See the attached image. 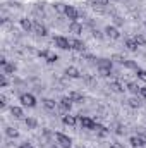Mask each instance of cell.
Returning a JSON list of instances; mask_svg holds the SVG:
<instances>
[{
    "label": "cell",
    "instance_id": "6da1fadb",
    "mask_svg": "<svg viewBox=\"0 0 146 148\" xmlns=\"http://www.w3.org/2000/svg\"><path fill=\"white\" fill-rule=\"evenodd\" d=\"M96 66H98V73L102 74L103 77H108L110 74H112V60L110 59H98V62H96Z\"/></svg>",
    "mask_w": 146,
    "mask_h": 148
},
{
    "label": "cell",
    "instance_id": "7a4b0ae2",
    "mask_svg": "<svg viewBox=\"0 0 146 148\" xmlns=\"http://www.w3.org/2000/svg\"><path fill=\"white\" fill-rule=\"evenodd\" d=\"M55 141H57V145L62 148H71L72 147V140L67 136V134H64V133H55Z\"/></svg>",
    "mask_w": 146,
    "mask_h": 148
},
{
    "label": "cell",
    "instance_id": "3957f363",
    "mask_svg": "<svg viewBox=\"0 0 146 148\" xmlns=\"http://www.w3.org/2000/svg\"><path fill=\"white\" fill-rule=\"evenodd\" d=\"M19 102H21L24 107H29V109L36 107V98H35L31 93H23V95L19 97Z\"/></svg>",
    "mask_w": 146,
    "mask_h": 148
},
{
    "label": "cell",
    "instance_id": "277c9868",
    "mask_svg": "<svg viewBox=\"0 0 146 148\" xmlns=\"http://www.w3.org/2000/svg\"><path fill=\"white\" fill-rule=\"evenodd\" d=\"M77 121H79L81 127H83V129H88V131H93V129H95V126H96V122H95L91 117H86V115H79V117H77Z\"/></svg>",
    "mask_w": 146,
    "mask_h": 148
},
{
    "label": "cell",
    "instance_id": "5b68a950",
    "mask_svg": "<svg viewBox=\"0 0 146 148\" xmlns=\"http://www.w3.org/2000/svg\"><path fill=\"white\" fill-rule=\"evenodd\" d=\"M53 45L59 47V48H62V50H69V48H72V47H71V40H67L65 36H55L53 38Z\"/></svg>",
    "mask_w": 146,
    "mask_h": 148
},
{
    "label": "cell",
    "instance_id": "8992f818",
    "mask_svg": "<svg viewBox=\"0 0 146 148\" xmlns=\"http://www.w3.org/2000/svg\"><path fill=\"white\" fill-rule=\"evenodd\" d=\"M38 55H40L41 59H45L46 62H50V64H53V62L59 60L57 53H53V52H50V50H41V52H38Z\"/></svg>",
    "mask_w": 146,
    "mask_h": 148
},
{
    "label": "cell",
    "instance_id": "52a82bcc",
    "mask_svg": "<svg viewBox=\"0 0 146 148\" xmlns=\"http://www.w3.org/2000/svg\"><path fill=\"white\" fill-rule=\"evenodd\" d=\"M59 109L64 112V114H69L71 109H72V100H71L69 97H64V98L59 102Z\"/></svg>",
    "mask_w": 146,
    "mask_h": 148
},
{
    "label": "cell",
    "instance_id": "ba28073f",
    "mask_svg": "<svg viewBox=\"0 0 146 148\" xmlns=\"http://www.w3.org/2000/svg\"><path fill=\"white\" fill-rule=\"evenodd\" d=\"M64 14H65V17H67V19H71V23H72V21H77V17H79L77 9H76V7H72V5H65Z\"/></svg>",
    "mask_w": 146,
    "mask_h": 148
},
{
    "label": "cell",
    "instance_id": "9c48e42d",
    "mask_svg": "<svg viewBox=\"0 0 146 148\" xmlns=\"http://www.w3.org/2000/svg\"><path fill=\"white\" fill-rule=\"evenodd\" d=\"M33 31L36 33L38 36H46V35H48L46 26H45V24H41L40 21H35V23H33Z\"/></svg>",
    "mask_w": 146,
    "mask_h": 148
},
{
    "label": "cell",
    "instance_id": "30bf717a",
    "mask_svg": "<svg viewBox=\"0 0 146 148\" xmlns=\"http://www.w3.org/2000/svg\"><path fill=\"white\" fill-rule=\"evenodd\" d=\"M105 35H107L110 40H119V38H120V33H119V29H117L115 26H107V28H105Z\"/></svg>",
    "mask_w": 146,
    "mask_h": 148
},
{
    "label": "cell",
    "instance_id": "8fae6325",
    "mask_svg": "<svg viewBox=\"0 0 146 148\" xmlns=\"http://www.w3.org/2000/svg\"><path fill=\"white\" fill-rule=\"evenodd\" d=\"M41 103H43V107H45L46 110H55V109L59 107V103H57L53 98H43Z\"/></svg>",
    "mask_w": 146,
    "mask_h": 148
},
{
    "label": "cell",
    "instance_id": "7c38bea8",
    "mask_svg": "<svg viewBox=\"0 0 146 148\" xmlns=\"http://www.w3.org/2000/svg\"><path fill=\"white\" fill-rule=\"evenodd\" d=\"M127 105H129L131 109H139V107L143 105V100H141V98H139V95H138V97L129 98V100H127Z\"/></svg>",
    "mask_w": 146,
    "mask_h": 148
},
{
    "label": "cell",
    "instance_id": "4fadbf2b",
    "mask_svg": "<svg viewBox=\"0 0 146 148\" xmlns=\"http://www.w3.org/2000/svg\"><path fill=\"white\" fill-rule=\"evenodd\" d=\"M108 88L113 91V93H124V91H126V88H124V86H122L119 81H110Z\"/></svg>",
    "mask_w": 146,
    "mask_h": 148
},
{
    "label": "cell",
    "instance_id": "5bb4252c",
    "mask_svg": "<svg viewBox=\"0 0 146 148\" xmlns=\"http://www.w3.org/2000/svg\"><path fill=\"white\" fill-rule=\"evenodd\" d=\"M69 31L74 33V35H81V33H83V24H79L77 21H72V23L69 24Z\"/></svg>",
    "mask_w": 146,
    "mask_h": 148
},
{
    "label": "cell",
    "instance_id": "9a60e30c",
    "mask_svg": "<svg viewBox=\"0 0 146 148\" xmlns=\"http://www.w3.org/2000/svg\"><path fill=\"white\" fill-rule=\"evenodd\" d=\"M62 122H64L65 126H69V127H74L79 121H77V117H74V115H64V117H62Z\"/></svg>",
    "mask_w": 146,
    "mask_h": 148
},
{
    "label": "cell",
    "instance_id": "2e32d148",
    "mask_svg": "<svg viewBox=\"0 0 146 148\" xmlns=\"http://www.w3.org/2000/svg\"><path fill=\"white\" fill-rule=\"evenodd\" d=\"M65 76H67V77H72V79H77V77H81V73H79L77 67H72V66H71V67L65 69Z\"/></svg>",
    "mask_w": 146,
    "mask_h": 148
},
{
    "label": "cell",
    "instance_id": "e0dca14e",
    "mask_svg": "<svg viewBox=\"0 0 146 148\" xmlns=\"http://www.w3.org/2000/svg\"><path fill=\"white\" fill-rule=\"evenodd\" d=\"M21 28L24 29V31H33V21L31 19H28V17H23L21 19Z\"/></svg>",
    "mask_w": 146,
    "mask_h": 148
},
{
    "label": "cell",
    "instance_id": "ac0fdd59",
    "mask_svg": "<svg viewBox=\"0 0 146 148\" xmlns=\"http://www.w3.org/2000/svg\"><path fill=\"white\" fill-rule=\"evenodd\" d=\"M126 47H127V50H131V52H136V50L139 48V45L136 43L134 38H127V40H126Z\"/></svg>",
    "mask_w": 146,
    "mask_h": 148
},
{
    "label": "cell",
    "instance_id": "d6986e66",
    "mask_svg": "<svg viewBox=\"0 0 146 148\" xmlns=\"http://www.w3.org/2000/svg\"><path fill=\"white\" fill-rule=\"evenodd\" d=\"M71 47H72L74 50H77V52H83L84 50V41H81V40H71Z\"/></svg>",
    "mask_w": 146,
    "mask_h": 148
},
{
    "label": "cell",
    "instance_id": "ffe728a7",
    "mask_svg": "<svg viewBox=\"0 0 146 148\" xmlns=\"http://www.w3.org/2000/svg\"><path fill=\"white\" fill-rule=\"evenodd\" d=\"M126 90H129L134 97H138V95H139V91H141V88H139L136 83H127V88H126Z\"/></svg>",
    "mask_w": 146,
    "mask_h": 148
},
{
    "label": "cell",
    "instance_id": "44dd1931",
    "mask_svg": "<svg viewBox=\"0 0 146 148\" xmlns=\"http://www.w3.org/2000/svg\"><path fill=\"white\" fill-rule=\"evenodd\" d=\"M10 114H12L16 119H23V117H24V112H23L21 107H10Z\"/></svg>",
    "mask_w": 146,
    "mask_h": 148
},
{
    "label": "cell",
    "instance_id": "7402d4cb",
    "mask_svg": "<svg viewBox=\"0 0 146 148\" xmlns=\"http://www.w3.org/2000/svg\"><path fill=\"white\" fill-rule=\"evenodd\" d=\"M122 66H124L126 69H132V71H138V69H139V67H138V64H136L134 60H127V59L124 60V64H122Z\"/></svg>",
    "mask_w": 146,
    "mask_h": 148
},
{
    "label": "cell",
    "instance_id": "603a6c76",
    "mask_svg": "<svg viewBox=\"0 0 146 148\" xmlns=\"http://www.w3.org/2000/svg\"><path fill=\"white\" fill-rule=\"evenodd\" d=\"M93 131H96V133H98L100 136H107V134H108V129H107L105 126H102V124H96Z\"/></svg>",
    "mask_w": 146,
    "mask_h": 148
},
{
    "label": "cell",
    "instance_id": "cb8c5ba5",
    "mask_svg": "<svg viewBox=\"0 0 146 148\" xmlns=\"http://www.w3.org/2000/svg\"><path fill=\"white\" fill-rule=\"evenodd\" d=\"M5 134L10 138V140H16L17 136H19V133H17V129H14V127H5Z\"/></svg>",
    "mask_w": 146,
    "mask_h": 148
},
{
    "label": "cell",
    "instance_id": "d4e9b609",
    "mask_svg": "<svg viewBox=\"0 0 146 148\" xmlns=\"http://www.w3.org/2000/svg\"><path fill=\"white\" fill-rule=\"evenodd\" d=\"M16 69H17L16 64H9V62H7V64L3 66V74H7V76H9V74H14L16 73Z\"/></svg>",
    "mask_w": 146,
    "mask_h": 148
},
{
    "label": "cell",
    "instance_id": "484cf974",
    "mask_svg": "<svg viewBox=\"0 0 146 148\" xmlns=\"http://www.w3.org/2000/svg\"><path fill=\"white\" fill-rule=\"evenodd\" d=\"M129 143H131V145H132L134 148L145 147V145H143V141L139 140V136H131V140H129Z\"/></svg>",
    "mask_w": 146,
    "mask_h": 148
},
{
    "label": "cell",
    "instance_id": "4316f807",
    "mask_svg": "<svg viewBox=\"0 0 146 148\" xmlns=\"http://www.w3.org/2000/svg\"><path fill=\"white\" fill-rule=\"evenodd\" d=\"M69 98H71L72 102H83V100H84V97H83L81 93H77V91H71V93H69Z\"/></svg>",
    "mask_w": 146,
    "mask_h": 148
},
{
    "label": "cell",
    "instance_id": "83f0119b",
    "mask_svg": "<svg viewBox=\"0 0 146 148\" xmlns=\"http://www.w3.org/2000/svg\"><path fill=\"white\" fill-rule=\"evenodd\" d=\"M24 122H26V126H28V127H31V129H35V127L38 126L36 119H33V117H28V119H24Z\"/></svg>",
    "mask_w": 146,
    "mask_h": 148
},
{
    "label": "cell",
    "instance_id": "f1b7e54d",
    "mask_svg": "<svg viewBox=\"0 0 146 148\" xmlns=\"http://www.w3.org/2000/svg\"><path fill=\"white\" fill-rule=\"evenodd\" d=\"M134 40H136V43H138L139 47H145V45H146V38L143 36V35H136Z\"/></svg>",
    "mask_w": 146,
    "mask_h": 148
},
{
    "label": "cell",
    "instance_id": "f546056e",
    "mask_svg": "<svg viewBox=\"0 0 146 148\" xmlns=\"http://www.w3.org/2000/svg\"><path fill=\"white\" fill-rule=\"evenodd\" d=\"M136 74H138V79H141L143 83H146V71L145 69H138Z\"/></svg>",
    "mask_w": 146,
    "mask_h": 148
},
{
    "label": "cell",
    "instance_id": "4dcf8cb0",
    "mask_svg": "<svg viewBox=\"0 0 146 148\" xmlns=\"http://www.w3.org/2000/svg\"><path fill=\"white\" fill-rule=\"evenodd\" d=\"M112 60H115V62H119V64H124V60H126V59H124L122 55H119V53H115V55L112 57Z\"/></svg>",
    "mask_w": 146,
    "mask_h": 148
},
{
    "label": "cell",
    "instance_id": "1f68e13d",
    "mask_svg": "<svg viewBox=\"0 0 146 148\" xmlns=\"http://www.w3.org/2000/svg\"><path fill=\"white\" fill-rule=\"evenodd\" d=\"M0 107H2V110L7 107V97H5V95H2V97H0Z\"/></svg>",
    "mask_w": 146,
    "mask_h": 148
},
{
    "label": "cell",
    "instance_id": "d6a6232c",
    "mask_svg": "<svg viewBox=\"0 0 146 148\" xmlns=\"http://www.w3.org/2000/svg\"><path fill=\"white\" fill-rule=\"evenodd\" d=\"M9 84V79H7V74H2V88H7Z\"/></svg>",
    "mask_w": 146,
    "mask_h": 148
},
{
    "label": "cell",
    "instance_id": "836d02e7",
    "mask_svg": "<svg viewBox=\"0 0 146 148\" xmlns=\"http://www.w3.org/2000/svg\"><path fill=\"white\" fill-rule=\"evenodd\" d=\"M108 3V0H95V5H100V7H105Z\"/></svg>",
    "mask_w": 146,
    "mask_h": 148
},
{
    "label": "cell",
    "instance_id": "e575fe53",
    "mask_svg": "<svg viewBox=\"0 0 146 148\" xmlns=\"http://www.w3.org/2000/svg\"><path fill=\"white\" fill-rule=\"evenodd\" d=\"M110 148H124V145L119 141H113V143H110Z\"/></svg>",
    "mask_w": 146,
    "mask_h": 148
},
{
    "label": "cell",
    "instance_id": "d590c367",
    "mask_svg": "<svg viewBox=\"0 0 146 148\" xmlns=\"http://www.w3.org/2000/svg\"><path fill=\"white\" fill-rule=\"evenodd\" d=\"M138 136H139V140L143 141V145L146 147V134H138Z\"/></svg>",
    "mask_w": 146,
    "mask_h": 148
},
{
    "label": "cell",
    "instance_id": "8d00e7d4",
    "mask_svg": "<svg viewBox=\"0 0 146 148\" xmlns=\"http://www.w3.org/2000/svg\"><path fill=\"white\" fill-rule=\"evenodd\" d=\"M139 95H141V97H143V98L146 100V88H141V91H139Z\"/></svg>",
    "mask_w": 146,
    "mask_h": 148
},
{
    "label": "cell",
    "instance_id": "74e56055",
    "mask_svg": "<svg viewBox=\"0 0 146 148\" xmlns=\"http://www.w3.org/2000/svg\"><path fill=\"white\" fill-rule=\"evenodd\" d=\"M122 23H124V21H122V19H120V17H115V24H117V26H120V24H122Z\"/></svg>",
    "mask_w": 146,
    "mask_h": 148
},
{
    "label": "cell",
    "instance_id": "f35d334b",
    "mask_svg": "<svg viewBox=\"0 0 146 148\" xmlns=\"http://www.w3.org/2000/svg\"><path fill=\"white\" fill-rule=\"evenodd\" d=\"M5 64H7V59H5V57H2V59H0V66H2V67H3V66H5Z\"/></svg>",
    "mask_w": 146,
    "mask_h": 148
},
{
    "label": "cell",
    "instance_id": "ab89813d",
    "mask_svg": "<svg viewBox=\"0 0 146 148\" xmlns=\"http://www.w3.org/2000/svg\"><path fill=\"white\" fill-rule=\"evenodd\" d=\"M19 148H33L29 143H23V145H19Z\"/></svg>",
    "mask_w": 146,
    "mask_h": 148
},
{
    "label": "cell",
    "instance_id": "60d3db41",
    "mask_svg": "<svg viewBox=\"0 0 146 148\" xmlns=\"http://www.w3.org/2000/svg\"><path fill=\"white\" fill-rule=\"evenodd\" d=\"M93 35H95V36H96V38H102V33H100L98 29H95V31H93Z\"/></svg>",
    "mask_w": 146,
    "mask_h": 148
},
{
    "label": "cell",
    "instance_id": "b9f144b4",
    "mask_svg": "<svg viewBox=\"0 0 146 148\" xmlns=\"http://www.w3.org/2000/svg\"><path fill=\"white\" fill-rule=\"evenodd\" d=\"M50 148H62V147H59V145L55 143V145H52V147H50Z\"/></svg>",
    "mask_w": 146,
    "mask_h": 148
},
{
    "label": "cell",
    "instance_id": "7bdbcfd3",
    "mask_svg": "<svg viewBox=\"0 0 146 148\" xmlns=\"http://www.w3.org/2000/svg\"><path fill=\"white\" fill-rule=\"evenodd\" d=\"M79 148H83V147H79Z\"/></svg>",
    "mask_w": 146,
    "mask_h": 148
}]
</instances>
